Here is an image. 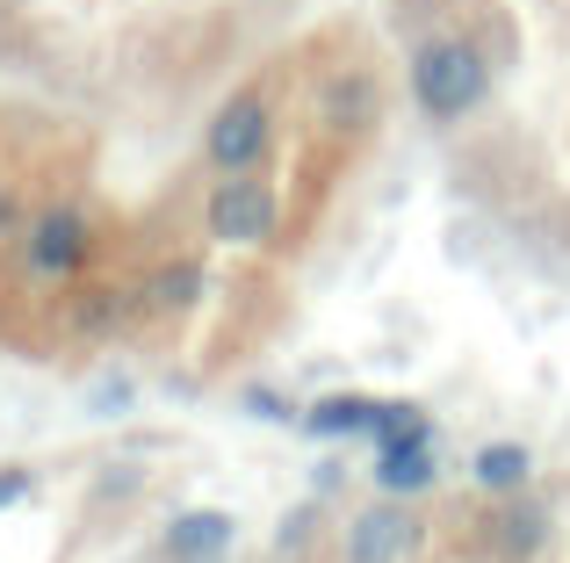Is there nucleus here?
<instances>
[{
    "label": "nucleus",
    "mask_w": 570,
    "mask_h": 563,
    "mask_svg": "<svg viewBox=\"0 0 570 563\" xmlns=\"http://www.w3.org/2000/svg\"><path fill=\"white\" fill-rule=\"evenodd\" d=\"M412 101L433 124H462L491 101V58L470 37H426L412 51Z\"/></svg>",
    "instance_id": "1"
},
{
    "label": "nucleus",
    "mask_w": 570,
    "mask_h": 563,
    "mask_svg": "<svg viewBox=\"0 0 570 563\" xmlns=\"http://www.w3.org/2000/svg\"><path fill=\"white\" fill-rule=\"evenodd\" d=\"M87 254H95V225H87V210H72V203H51L43 217L22 225V275L43 282V289L80 282Z\"/></svg>",
    "instance_id": "2"
},
{
    "label": "nucleus",
    "mask_w": 570,
    "mask_h": 563,
    "mask_svg": "<svg viewBox=\"0 0 570 563\" xmlns=\"http://www.w3.org/2000/svg\"><path fill=\"white\" fill-rule=\"evenodd\" d=\"M267 152H275V109L267 95H232L203 130V159L217 174H261Z\"/></svg>",
    "instance_id": "3"
},
{
    "label": "nucleus",
    "mask_w": 570,
    "mask_h": 563,
    "mask_svg": "<svg viewBox=\"0 0 570 563\" xmlns=\"http://www.w3.org/2000/svg\"><path fill=\"white\" fill-rule=\"evenodd\" d=\"M203 225H209V239H224V246H267L275 225H282V196L261 174H217V196H209Z\"/></svg>",
    "instance_id": "4"
},
{
    "label": "nucleus",
    "mask_w": 570,
    "mask_h": 563,
    "mask_svg": "<svg viewBox=\"0 0 570 563\" xmlns=\"http://www.w3.org/2000/svg\"><path fill=\"white\" fill-rule=\"evenodd\" d=\"M340 550H347V563H404L419 550V521L383 492V506H362L347 521V542H340Z\"/></svg>",
    "instance_id": "5"
},
{
    "label": "nucleus",
    "mask_w": 570,
    "mask_h": 563,
    "mask_svg": "<svg viewBox=\"0 0 570 563\" xmlns=\"http://www.w3.org/2000/svg\"><path fill=\"white\" fill-rule=\"evenodd\" d=\"M238 542V513L224 506H188L167 521V556L174 563H209V556H232Z\"/></svg>",
    "instance_id": "6"
},
{
    "label": "nucleus",
    "mask_w": 570,
    "mask_h": 563,
    "mask_svg": "<svg viewBox=\"0 0 570 563\" xmlns=\"http://www.w3.org/2000/svg\"><path fill=\"white\" fill-rule=\"evenodd\" d=\"M441 463H433V434H397V441H376V484L390 498H419L433 492Z\"/></svg>",
    "instance_id": "7"
},
{
    "label": "nucleus",
    "mask_w": 570,
    "mask_h": 563,
    "mask_svg": "<svg viewBox=\"0 0 570 563\" xmlns=\"http://www.w3.org/2000/svg\"><path fill=\"white\" fill-rule=\"evenodd\" d=\"M549 535H557V513L542 506V498L528 492H505V513H499V556L505 563H534L549 550Z\"/></svg>",
    "instance_id": "8"
},
{
    "label": "nucleus",
    "mask_w": 570,
    "mask_h": 563,
    "mask_svg": "<svg viewBox=\"0 0 570 563\" xmlns=\"http://www.w3.org/2000/svg\"><path fill=\"white\" fill-rule=\"evenodd\" d=\"M383 426V397H318L304 412V434L318 441H347V434H376Z\"/></svg>",
    "instance_id": "9"
},
{
    "label": "nucleus",
    "mask_w": 570,
    "mask_h": 563,
    "mask_svg": "<svg viewBox=\"0 0 570 563\" xmlns=\"http://www.w3.org/2000/svg\"><path fill=\"white\" fill-rule=\"evenodd\" d=\"M470 470H476V484H484V492H528L534 448H528V441H484Z\"/></svg>",
    "instance_id": "10"
},
{
    "label": "nucleus",
    "mask_w": 570,
    "mask_h": 563,
    "mask_svg": "<svg viewBox=\"0 0 570 563\" xmlns=\"http://www.w3.org/2000/svg\"><path fill=\"white\" fill-rule=\"evenodd\" d=\"M325 116L362 130L368 116H376V80H362V72H354V80H333V95H325Z\"/></svg>",
    "instance_id": "11"
},
{
    "label": "nucleus",
    "mask_w": 570,
    "mask_h": 563,
    "mask_svg": "<svg viewBox=\"0 0 570 563\" xmlns=\"http://www.w3.org/2000/svg\"><path fill=\"white\" fill-rule=\"evenodd\" d=\"M195 296H203V268H188V260H181V268H159V282H153L159 310H188Z\"/></svg>",
    "instance_id": "12"
},
{
    "label": "nucleus",
    "mask_w": 570,
    "mask_h": 563,
    "mask_svg": "<svg viewBox=\"0 0 570 563\" xmlns=\"http://www.w3.org/2000/svg\"><path fill=\"white\" fill-rule=\"evenodd\" d=\"M311 535H318V506H296V513H289V521H282V527H275V550H304V542H311Z\"/></svg>",
    "instance_id": "13"
},
{
    "label": "nucleus",
    "mask_w": 570,
    "mask_h": 563,
    "mask_svg": "<svg viewBox=\"0 0 570 563\" xmlns=\"http://www.w3.org/2000/svg\"><path fill=\"white\" fill-rule=\"evenodd\" d=\"M29 484H37L29 470H0V513H8V506H22V498H29Z\"/></svg>",
    "instance_id": "14"
},
{
    "label": "nucleus",
    "mask_w": 570,
    "mask_h": 563,
    "mask_svg": "<svg viewBox=\"0 0 570 563\" xmlns=\"http://www.w3.org/2000/svg\"><path fill=\"white\" fill-rule=\"evenodd\" d=\"M246 412H261V419H296V412L282 405L275 391H246Z\"/></svg>",
    "instance_id": "15"
},
{
    "label": "nucleus",
    "mask_w": 570,
    "mask_h": 563,
    "mask_svg": "<svg viewBox=\"0 0 570 563\" xmlns=\"http://www.w3.org/2000/svg\"><path fill=\"white\" fill-rule=\"evenodd\" d=\"M130 405V383L124 376H116V383H101V391H95V412H124Z\"/></svg>",
    "instance_id": "16"
},
{
    "label": "nucleus",
    "mask_w": 570,
    "mask_h": 563,
    "mask_svg": "<svg viewBox=\"0 0 570 563\" xmlns=\"http://www.w3.org/2000/svg\"><path fill=\"white\" fill-rule=\"evenodd\" d=\"M14 225H22V210H14V196L0 188V231H14Z\"/></svg>",
    "instance_id": "17"
},
{
    "label": "nucleus",
    "mask_w": 570,
    "mask_h": 563,
    "mask_svg": "<svg viewBox=\"0 0 570 563\" xmlns=\"http://www.w3.org/2000/svg\"><path fill=\"white\" fill-rule=\"evenodd\" d=\"M209 563H224V556H209Z\"/></svg>",
    "instance_id": "18"
}]
</instances>
